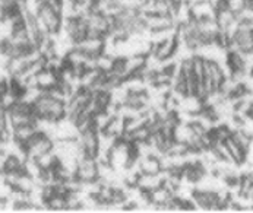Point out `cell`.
<instances>
[{"mask_svg": "<svg viewBox=\"0 0 253 213\" xmlns=\"http://www.w3.org/2000/svg\"><path fill=\"white\" fill-rule=\"evenodd\" d=\"M33 106H34V115L38 121L57 123L68 117L66 101L53 97L47 91L41 92V95L33 103Z\"/></svg>", "mask_w": 253, "mask_h": 213, "instance_id": "obj_1", "label": "cell"}, {"mask_svg": "<svg viewBox=\"0 0 253 213\" xmlns=\"http://www.w3.org/2000/svg\"><path fill=\"white\" fill-rule=\"evenodd\" d=\"M224 143H225V146H227V149H228V152H230V155H231V158H233V161H234V164H236L237 167H240V165L246 164V159H248V150H246V149H243L239 143L236 142V141L233 139V136H231V138H228V139H227Z\"/></svg>", "mask_w": 253, "mask_h": 213, "instance_id": "obj_4", "label": "cell"}, {"mask_svg": "<svg viewBox=\"0 0 253 213\" xmlns=\"http://www.w3.org/2000/svg\"><path fill=\"white\" fill-rule=\"evenodd\" d=\"M190 4V16L195 21H215L217 9L211 1H193Z\"/></svg>", "mask_w": 253, "mask_h": 213, "instance_id": "obj_3", "label": "cell"}, {"mask_svg": "<svg viewBox=\"0 0 253 213\" xmlns=\"http://www.w3.org/2000/svg\"><path fill=\"white\" fill-rule=\"evenodd\" d=\"M192 199L201 211H208V212H215L221 211L222 205L219 200V191L214 190H204V188H193Z\"/></svg>", "mask_w": 253, "mask_h": 213, "instance_id": "obj_2", "label": "cell"}]
</instances>
